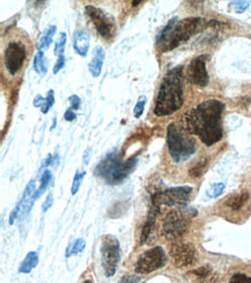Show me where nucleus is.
Segmentation results:
<instances>
[{
	"label": "nucleus",
	"mask_w": 251,
	"mask_h": 283,
	"mask_svg": "<svg viewBox=\"0 0 251 283\" xmlns=\"http://www.w3.org/2000/svg\"><path fill=\"white\" fill-rule=\"evenodd\" d=\"M182 68L172 69L163 78L156 96L154 113L156 116H167L183 106Z\"/></svg>",
	"instance_id": "2"
},
{
	"label": "nucleus",
	"mask_w": 251,
	"mask_h": 283,
	"mask_svg": "<svg viewBox=\"0 0 251 283\" xmlns=\"http://www.w3.org/2000/svg\"><path fill=\"white\" fill-rule=\"evenodd\" d=\"M45 99H47V100H45V104L41 107V111L43 114H47L48 111L50 110V108L53 106V104H54V91H53V89H50V91H48L47 98H45Z\"/></svg>",
	"instance_id": "28"
},
{
	"label": "nucleus",
	"mask_w": 251,
	"mask_h": 283,
	"mask_svg": "<svg viewBox=\"0 0 251 283\" xmlns=\"http://www.w3.org/2000/svg\"><path fill=\"white\" fill-rule=\"evenodd\" d=\"M191 192L192 188L189 186L168 188L165 191L154 193L152 201L160 206L163 204L167 207H182L189 201Z\"/></svg>",
	"instance_id": "10"
},
{
	"label": "nucleus",
	"mask_w": 251,
	"mask_h": 283,
	"mask_svg": "<svg viewBox=\"0 0 251 283\" xmlns=\"http://www.w3.org/2000/svg\"><path fill=\"white\" fill-rule=\"evenodd\" d=\"M86 14L88 16L93 25L95 26L96 31L105 40H111L116 34V25L115 20L109 14L102 11L101 8L95 7L93 5L86 6Z\"/></svg>",
	"instance_id": "9"
},
{
	"label": "nucleus",
	"mask_w": 251,
	"mask_h": 283,
	"mask_svg": "<svg viewBox=\"0 0 251 283\" xmlns=\"http://www.w3.org/2000/svg\"><path fill=\"white\" fill-rule=\"evenodd\" d=\"M45 100H47V99L43 98L41 94H37L36 95V98L34 99V102H33V104H34L35 107H38L41 109V107L45 104Z\"/></svg>",
	"instance_id": "36"
},
{
	"label": "nucleus",
	"mask_w": 251,
	"mask_h": 283,
	"mask_svg": "<svg viewBox=\"0 0 251 283\" xmlns=\"http://www.w3.org/2000/svg\"><path fill=\"white\" fill-rule=\"evenodd\" d=\"M225 104L216 99L206 100L187 110L182 117V126L191 135H197L205 145L211 146L222 138L221 116Z\"/></svg>",
	"instance_id": "1"
},
{
	"label": "nucleus",
	"mask_w": 251,
	"mask_h": 283,
	"mask_svg": "<svg viewBox=\"0 0 251 283\" xmlns=\"http://www.w3.org/2000/svg\"><path fill=\"white\" fill-rule=\"evenodd\" d=\"M120 259L119 242L114 236H103L101 240V263L105 276H113L116 273Z\"/></svg>",
	"instance_id": "6"
},
{
	"label": "nucleus",
	"mask_w": 251,
	"mask_h": 283,
	"mask_svg": "<svg viewBox=\"0 0 251 283\" xmlns=\"http://www.w3.org/2000/svg\"><path fill=\"white\" fill-rule=\"evenodd\" d=\"M84 248H86V240L84 238H79L75 242L69 245V248H67V252H66V257H71L73 254H78V253L83 252Z\"/></svg>",
	"instance_id": "22"
},
{
	"label": "nucleus",
	"mask_w": 251,
	"mask_h": 283,
	"mask_svg": "<svg viewBox=\"0 0 251 283\" xmlns=\"http://www.w3.org/2000/svg\"><path fill=\"white\" fill-rule=\"evenodd\" d=\"M88 156L90 157V149H87L86 152H84V164H88V161H89Z\"/></svg>",
	"instance_id": "37"
},
{
	"label": "nucleus",
	"mask_w": 251,
	"mask_h": 283,
	"mask_svg": "<svg viewBox=\"0 0 251 283\" xmlns=\"http://www.w3.org/2000/svg\"><path fill=\"white\" fill-rule=\"evenodd\" d=\"M84 172H77L74 176V179H73V183H72V188H71V194L72 195H75L79 191L80 187H81V183H83V180H84Z\"/></svg>",
	"instance_id": "27"
},
{
	"label": "nucleus",
	"mask_w": 251,
	"mask_h": 283,
	"mask_svg": "<svg viewBox=\"0 0 251 283\" xmlns=\"http://www.w3.org/2000/svg\"><path fill=\"white\" fill-rule=\"evenodd\" d=\"M212 275H213V273H212V268L210 266L199 267L197 269L191 270V272L187 273V276H189L190 280H192V282L197 283H202L207 281V280L211 279Z\"/></svg>",
	"instance_id": "18"
},
{
	"label": "nucleus",
	"mask_w": 251,
	"mask_h": 283,
	"mask_svg": "<svg viewBox=\"0 0 251 283\" xmlns=\"http://www.w3.org/2000/svg\"><path fill=\"white\" fill-rule=\"evenodd\" d=\"M137 165V158L132 157L126 161H123L122 158L116 152L109 153L95 168V173L108 183L116 185L125 180Z\"/></svg>",
	"instance_id": "5"
},
{
	"label": "nucleus",
	"mask_w": 251,
	"mask_h": 283,
	"mask_svg": "<svg viewBox=\"0 0 251 283\" xmlns=\"http://www.w3.org/2000/svg\"><path fill=\"white\" fill-rule=\"evenodd\" d=\"M204 27V20L201 18H187L180 22L177 19L170 20L168 25L163 28L158 37V47L163 53L170 51L177 48L197 34Z\"/></svg>",
	"instance_id": "3"
},
{
	"label": "nucleus",
	"mask_w": 251,
	"mask_h": 283,
	"mask_svg": "<svg viewBox=\"0 0 251 283\" xmlns=\"http://www.w3.org/2000/svg\"><path fill=\"white\" fill-rule=\"evenodd\" d=\"M183 126L170 123L167 129V144L172 160L177 164L189 159L197 150L196 141Z\"/></svg>",
	"instance_id": "4"
},
{
	"label": "nucleus",
	"mask_w": 251,
	"mask_h": 283,
	"mask_svg": "<svg viewBox=\"0 0 251 283\" xmlns=\"http://www.w3.org/2000/svg\"><path fill=\"white\" fill-rule=\"evenodd\" d=\"M38 265V254L37 252H29L28 254L26 255L25 260L22 261L20 265L19 272L20 273H25L28 274L32 272L34 268Z\"/></svg>",
	"instance_id": "19"
},
{
	"label": "nucleus",
	"mask_w": 251,
	"mask_h": 283,
	"mask_svg": "<svg viewBox=\"0 0 251 283\" xmlns=\"http://www.w3.org/2000/svg\"><path fill=\"white\" fill-rule=\"evenodd\" d=\"M51 177H52V174H51L50 171L45 170L44 172H43V174H42L40 187H38V189L35 192V194H34V198H35V200H37V198L40 197L41 195L43 194V193L45 192V189H47V187H48V186H49V183L51 181Z\"/></svg>",
	"instance_id": "21"
},
{
	"label": "nucleus",
	"mask_w": 251,
	"mask_h": 283,
	"mask_svg": "<svg viewBox=\"0 0 251 283\" xmlns=\"http://www.w3.org/2000/svg\"><path fill=\"white\" fill-rule=\"evenodd\" d=\"M146 102H147L146 96H140V99H139L137 104H135L134 109H133V114H134L135 119H139V117L143 116L145 106H146Z\"/></svg>",
	"instance_id": "25"
},
{
	"label": "nucleus",
	"mask_w": 251,
	"mask_h": 283,
	"mask_svg": "<svg viewBox=\"0 0 251 283\" xmlns=\"http://www.w3.org/2000/svg\"><path fill=\"white\" fill-rule=\"evenodd\" d=\"M139 280H140V278H138V276L132 275V274H126V275H124L120 279L119 283H137L139 282Z\"/></svg>",
	"instance_id": "32"
},
{
	"label": "nucleus",
	"mask_w": 251,
	"mask_h": 283,
	"mask_svg": "<svg viewBox=\"0 0 251 283\" xmlns=\"http://www.w3.org/2000/svg\"><path fill=\"white\" fill-rule=\"evenodd\" d=\"M26 57L25 43L21 41H12L7 44L4 53V63L6 70L11 76H15L22 69Z\"/></svg>",
	"instance_id": "11"
},
{
	"label": "nucleus",
	"mask_w": 251,
	"mask_h": 283,
	"mask_svg": "<svg viewBox=\"0 0 251 283\" xmlns=\"http://www.w3.org/2000/svg\"><path fill=\"white\" fill-rule=\"evenodd\" d=\"M190 217L182 210H172L168 212L162 225V234L167 239L176 240L183 237L189 230Z\"/></svg>",
	"instance_id": "7"
},
{
	"label": "nucleus",
	"mask_w": 251,
	"mask_h": 283,
	"mask_svg": "<svg viewBox=\"0 0 251 283\" xmlns=\"http://www.w3.org/2000/svg\"><path fill=\"white\" fill-rule=\"evenodd\" d=\"M207 55H201L193 58L186 69L187 79L196 86L205 87L208 84V73L206 70Z\"/></svg>",
	"instance_id": "13"
},
{
	"label": "nucleus",
	"mask_w": 251,
	"mask_h": 283,
	"mask_svg": "<svg viewBox=\"0 0 251 283\" xmlns=\"http://www.w3.org/2000/svg\"><path fill=\"white\" fill-rule=\"evenodd\" d=\"M84 283H93L92 281H89V280H86V281H84Z\"/></svg>",
	"instance_id": "39"
},
{
	"label": "nucleus",
	"mask_w": 251,
	"mask_h": 283,
	"mask_svg": "<svg viewBox=\"0 0 251 283\" xmlns=\"http://www.w3.org/2000/svg\"><path fill=\"white\" fill-rule=\"evenodd\" d=\"M141 1H132V6L133 7H135V6H138L139 4H140Z\"/></svg>",
	"instance_id": "38"
},
{
	"label": "nucleus",
	"mask_w": 251,
	"mask_h": 283,
	"mask_svg": "<svg viewBox=\"0 0 251 283\" xmlns=\"http://www.w3.org/2000/svg\"><path fill=\"white\" fill-rule=\"evenodd\" d=\"M57 32V27L54 25H51L48 27L47 29L43 32V34L41 35L40 40H38V44H37V49L38 51H43L49 49V47L51 46L53 41V36L56 34Z\"/></svg>",
	"instance_id": "17"
},
{
	"label": "nucleus",
	"mask_w": 251,
	"mask_h": 283,
	"mask_svg": "<svg viewBox=\"0 0 251 283\" xmlns=\"http://www.w3.org/2000/svg\"><path fill=\"white\" fill-rule=\"evenodd\" d=\"M64 119L67 122H73V121H75V119H77V115H75L74 111H73V109H72V108H69V109H67V110L65 111Z\"/></svg>",
	"instance_id": "35"
},
{
	"label": "nucleus",
	"mask_w": 251,
	"mask_h": 283,
	"mask_svg": "<svg viewBox=\"0 0 251 283\" xmlns=\"http://www.w3.org/2000/svg\"><path fill=\"white\" fill-rule=\"evenodd\" d=\"M90 36L86 31H77L73 38V48L75 53L81 57H86L89 51Z\"/></svg>",
	"instance_id": "15"
},
{
	"label": "nucleus",
	"mask_w": 251,
	"mask_h": 283,
	"mask_svg": "<svg viewBox=\"0 0 251 283\" xmlns=\"http://www.w3.org/2000/svg\"><path fill=\"white\" fill-rule=\"evenodd\" d=\"M48 68H49V61H48L47 56L42 51H37L34 58V70L37 72L42 77H44L48 72Z\"/></svg>",
	"instance_id": "20"
},
{
	"label": "nucleus",
	"mask_w": 251,
	"mask_h": 283,
	"mask_svg": "<svg viewBox=\"0 0 251 283\" xmlns=\"http://www.w3.org/2000/svg\"><path fill=\"white\" fill-rule=\"evenodd\" d=\"M249 1H233L229 4V6L234 10L235 13H243L244 11L249 7Z\"/></svg>",
	"instance_id": "30"
},
{
	"label": "nucleus",
	"mask_w": 251,
	"mask_h": 283,
	"mask_svg": "<svg viewBox=\"0 0 251 283\" xmlns=\"http://www.w3.org/2000/svg\"><path fill=\"white\" fill-rule=\"evenodd\" d=\"M52 204H53V195H52V193H50V194L47 196V198H45L43 204H42V210H43V212H48V209H49Z\"/></svg>",
	"instance_id": "33"
},
{
	"label": "nucleus",
	"mask_w": 251,
	"mask_h": 283,
	"mask_svg": "<svg viewBox=\"0 0 251 283\" xmlns=\"http://www.w3.org/2000/svg\"><path fill=\"white\" fill-rule=\"evenodd\" d=\"M104 58H105V51L103 48L101 46L95 47V49L93 51L92 55V59H90L88 69L90 74L94 78H98L102 72V66H103L104 63Z\"/></svg>",
	"instance_id": "14"
},
{
	"label": "nucleus",
	"mask_w": 251,
	"mask_h": 283,
	"mask_svg": "<svg viewBox=\"0 0 251 283\" xmlns=\"http://www.w3.org/2000/svg\"><path fill=\"white\" fill-rule=\"evenodd\" d=\"M206 165H207V160H201V161H198L197 164L193 166L191 170H190V176L192 177H201L202 173H204L205 168H206Z\"/></svg>",
	"instance_id": "26"
},
{
	"label": "nucleus",
	"mask_w": 251,
	"mask_h": 283,
	"mask_svg": "<svg viewBox=\"0 0 251 283\" xmlns=\"http://www.w3.org/2000/svg\"><path fill=\"white\" fill-rule=\"evenodd\" d=\"M69 102H71V107L73 110H77L80 108V104H81V100L80 98L78 95H71L69 96Z\"/></svg>",
	"instance_id": "34"
},
{
	"label": "nucleus",
	"mask_w": 251,
	"mask_h": 283,
	"mask_svg": "<svg viewBox=\"0 0 251 283\" xmlns=\"http://www.w3.org/2000/svg\"><path fill=\"white\" fill-rule=\"evenodd\" d=\"M249 200V194L247 192L237 193V194H233L232 196L226 198V207L229 209L237 212V210L242 209L247 201Z\"/></svg>",
	"instance_id": "16"
},
{
	"label": "nucleus",
	"mask_w": 251,
	"mask_h": 283,
	"mask_svg": "<svg viewBox=\"0 0 251 283\" xmlns=\"http://www.w3.org/2000/svg\"><path fill=\"white\" fill-rule=\"evenodd\" d=\"M66 40H67V36H66V33L62 32L59 34L58 38L56 40V43H54V55L58 56V57L62 56V55H64Z\"/></svg>",
	"instance_id": "23"
},
{
	"label": "nucleus",
	"mask_w": 251,
	"mask_h": 283,
	"mask_svg": "<svg viewBox=\"0 0 251 283\" xmlns=\"http://www.w3.org/2000/svg\"><path fill=\"white\" fill-rule=\"evenodd\" d=\"M172 263L176 267L183 268L191 266L197 260V252L191 244L186 243H175L169 249Z\"/></svg>",
	"instance_id": "12"
},
{
	"label": "nucleus",
	"mask_w": 251,
	"mask_h": 283,
	"mask_svg": "<svg viewBox=\"0 0 251 283\" xmlns=\"http://www.w3.org/2000/svg\"><path fill=\"white\" fill-rule=\"evenodd\" d=\"M167 263V255L161 246H154L139 255L134 270L138 274H150L160 269Z\"/></svg>",
	"instance_id": "8"
},
{
	"label": "nucleus",
	"mask_w": 251,
	"mask_h": 283,
	"mask_svg": "<svg viewBox=\"0 0 251 283\" xmlns=\"http://www.w3.org/2000/svg\"><path fill=\"white\" fill-rule=\"evenodd\" d=\"M223 191H225V183L222 182L213 183V185L211 186V188L207 191V195L210 197H218L222 194Z\"/></svg>",
	"instance_id": "24"
},
{
	"label": "nucleus",
	"mask_w": 251,
	"mask_h": 283,
	"mask_svg": "<svg viewBox=\"0 0 251 283\" xmlns=\"http://www.w3.org/2000/svg\"><path fill=\"white\" fill-rule=\"evenodd\" d=\"M228 283H251V278L247 274L243 273H235L229 280Z\"/></svg>",
	"instance_id": "29"
},
{
	"label": "nucleus",
	"mask_w": 251,
	"mask_h": 283,
	"mask_svg": "<svg viewBox=\"0 0 251 283\" xmlns=\"http://www.w3.org/2000/svg\"><path fill=\"white\" fill-rule=\"evenodd\" d=\"M65 63H66L65 56H64V55L59 56V57H58V59H57L56 64H54V66H53V73H54V74L58 73V72H59L60 70H62V69L65 66Z\"/></svg>",
	"instance_id": "31"
}]
</instances>
